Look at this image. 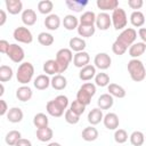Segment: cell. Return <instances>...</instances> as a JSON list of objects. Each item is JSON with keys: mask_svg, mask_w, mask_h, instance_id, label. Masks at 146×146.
Masks as SVG:
<instances>
[{"mask_svg": "<svg viewBox=\"0 0 146 146\" xmlns=\"http://www.w3.org/2000/svg\"><path fill=\"white\" fill-rule=\"evenodd\" d=\"M68 98L64 95H58L55 99L49 100L46 105L47 113L54 117H60L64 114V111L67 110Z\"/></svg>", "mask_w": 146, "mask_h": 146, "instance_id": "obj_1", "label": "cell"}, {"mask_svg": "<svg viewBox=\"0 0 146 146\" xmlns=\"http://www.w3.org/2000/svg\"><path fill=\"white\" fill-rule=\"evenodd\" d=\"M128 72L132 81L135 82H141L146 78V68L143 64V62L138 58H132L128 62Z\"/></svg>", "mask_w": 146, "mask_h": 146, "instance_id": "obj_2", "label": "cell"}, {"mask_svg": "<svg viewBox=\"0 0 146 146\" xmlns=\"http://www.w3.org/2000/svg\"><path fill=\"white\" fill-rule=\"evenodd\" d=\"M34 75V66L30 62H23L19 64L17 72H16V79L22 86H27L29 82L32 81Z\"/></svg>", "mask_w": 146, "mask_h": 146, "instance_id": "obj_3", "label": "cell"}, {"mask_svg": "<svg viewBox=\"0 0 146 146\" xmlns=\"http://www.w3.org/2000/svg\"><path fill=\"white\" fill-rule=\"evenodd\" d=\"M95 94H96V84L91 82H86L79 88L76 92V99L87 106L91 103V98L95 96Z\"/></svg>", "mask_w": 146, "mask_h": 146, "instance_id": "obj_4", "label": "cell"}, {"mask_svg": "<svg viewBox=\"0 0 146 146\" xmlns=\"http://www.w3.org/2000/svg\"><path fill=\"white\" fill-rule=\"evenodd\" d=\"M73 51L70 49V48H62L59 49L57 52H56V58L55 60L57 62L58 64V67H59V74L60 73H64L67 68H68V65L71 64V62L73 60Z\"/></svg>", "mask_w": 146, "mask_h": 146, "instance_id": "obj_5", "label": "cell"}, {"mask_svg": "<svg viewBox=\"0 0 146 146\" xmlns=\"http://www.w3.org/2000/svg\"><path fill=\"white\" fill-rule=\"evenodd\" d=\"M111 18H112V25L116 31H123L124 29H127L128 16H127L125 10L122 9L121 7L112 11Z\"/></svg>", "mask_w": 146, "mask_h": 146, "instance_id": "obj_6", "label": "cell"}, {"mask_svg": "<svg viewBox=\"0 0 146 146\" xmlns=\"http://www.w3.org/2000/svg\"><path fill=\"white\" fill-rule=\"evenodd\" d=\"M136 39H137L136 30L132 27H127L123 31H121V33L119 34V36L116 38L115 41H117L119 43H121L122 46H124L128 49V48H130V46H132L136 42Z\"/></svg>", "mask_w": 146, "mask_h": 146, "instance_id": "obj_7", "label": "cell"}, {"mask_svg": "<svg viewBox=\"0 0 146 146\" xmlns=\"http://www.w3.org/2000/svg\"><path fill=\"white\" fill-rule=\"evenodd\" d=\"M13 36L16 41L25 44H30L33 41V35L32 32L26 27V26H18L14 30Z\"/></svg>", "mask_w": 146, "mask_h": 146, "instance_id": "obj_8", "label": "cell"}, {"mask_svg": "<svg viewBox=\"0 0 146 146\" xmlns=\"http://www.w3.org/2000/svg\"><path fill=\"white\" fill-rule=\"evenodd\" d=\"M6 55L9 57V59L11 62H14V63H21V64L23 63V59L25 57L24 49L21 46H18L17 43H10L9 49H8V51H7Z\"/></svg>", "mask_w": 146, "mask_h": 146, "instance_id": "obj_9", "label": "cell"}, {"mask_svg": "<svg viewBox=\"0 0 146 146\" xmlns=\"http://www.w3.org/2000/svg\"><path fill=\"white\" fill-rule=\"evenodd\" d=\"M94 64H95V67L96 68H99V70L104 71V70L110 68V66L112 64V58L106 52H99V54H97L95 56Z\"/></svg>", "mask_w": 146, "mask_h": 146, "instance_id": "obj_10", "label": "cell"}, {"mask_svg": "<svg viewBox=\"0 0 146 146\" xmlns=\"http://www.w3.org/2000/svg\"><path fill=\"white\" fill-rule=\"evenodd\" d=\"M96 27L100 31H106L111 27L112 25V18H111V15L107 14V13H99L96 17Z\"/></svg>", "mask_w": 146, "mask_h": 146, "instance_id": "obj_11", "label": "cell"}, {"mask_svg": "<svg viewBox=\"0 0 146 146\" xmlns=\"http://www.w3.org/2000/svg\"><path fill=\"white\" fill-rule=\"evenodd\" d=\"M103 123H104L106 129H108V130H116L119 128L120 120H119V116L115 113H111L110 112V113L104 115Z\"/></svg>", "mask_w": 146, "mask_h": 146, "instance_id": "obj_12", "label": "cell"}, {"mask_svg": "<svg viewBox=\"0 0 146 146\" xmlns=\"http://www.w3.org/2000/svg\"><path fill=\"white\" fill-rule=\"evenodd\" d=\"M90 62V56L87 51H80V52H75L74 57H73V64L75 67L82 68L87 65H89Z\"/></svg>", "mask_w": 146, "mask_h": 146, "instance_id": "obj_13", "label": "cell"}, {"mask_svg": "<svg viewBox=\"0 0 146 146\" xmlns=\"http://www.w3.org/2000/svg\"><path fill=\"white\" fill-rule=\"evenodd\" d=\"M96 74H97V73H96V67H95V65L89 64V65H87V66L80 68L79 78H80V80H82V81H90L91 79H95Z\"/></svg>", "mask_w": 146, "mask_h": 146, "instance_id": "obj_14", "label": "cell"}, {"mask_svg": "<svg viewBox=\"0 0 146 146\" xmlns=\"http://www.w3.org/2000/svg\"><path fill=\"white\" fill-rule=\"evenodd\" d=\"M96 6L103 13H106L108 10L113 11L116 8H119V1L117 0H97L96 1Z\"/></svg>", "mask_w": 146, "mask_h": 146, "instance_id": "obj_15", "label": "cell"}, {"mask_svg": "<svg viewBox=\"0 0 146 146\" xmlns=\"http://www.w3.org/2000/svg\"><path fill=\"white\" fill-rule=\"evenodd\" d=\"M6 9L10 15L23 13V2L21 0H6Z\"/></svg>", "mask_w": 146, "mask_h": 146, "instance_id": "obj_16", "label": "cell"}, {"mask_svg": "<svg viewBox=\"0 0 146 146\" xmlns=\"http://www.w3.org/2000/svg\"><path fill=\"white\" fill-rule=\"evenodd\" d=\"M44 26L49 30V31H56V30H58V27L60 26V23H62V21H60V18H59V16L58 15H56V14H50V15H48L46 18H44Z\"/></svg>", "mask_w": 146, "mask_h": 146, "instance_id": "obj_17", "label": "cell"}, {"mask_svg": "<svg viewBox=\"0 0 146 146\" xmlns=\"http://www.w3.org/2000/svg\"><path fill=\"white\" fill-rule=\"evenodd\" d=\"M68 46H70V49H71L72 51L80 52V51H84V49H86V47H87V43H86V41H84L83 38L73 36V38L70 39Z\"/></svg>", "mask_w": 146, "mask_h": 146, "instance_id": "obj_18", "label": "cell"}, {"mask_svg": "<svg viewBox=\"0 0 146 146\" xmlns=\"http://www.w3.org/2000/svg\"><path fill=\"white\" fill-rule=\"evenodd\" d=\"M114 97H112L108 92L107 94H103L98 97L97 99V105H98V108H100L102 111L103 110H110L113 104H114Z\"/></svg>", "mask_w": 146, "mask_h": 146, "instance_id": "obj_19", "label": "cell"}, {"mask_svg": "<svg viewBox=\"0 0 146 146\" xmlns=\"http://www.w3.org/2000/svg\"><path fill=\"white\" fill-rule=\"evenodd\" d=\"M88 122L91 124V125H96L98 123H100L104 119V114H103V111L98 107H95L92 110H90V112L88 113Z\"/></svg>", "mask_w": 146, "mask_h": 146, "instance_id": "obj_20", "label": "cell"}, {"mask_svg": "<svg viewBox=\"0 0 146 146\" xmlns=\"http://www.w3.org/2000/svg\"><path fill=\"white\" fill-rule=\"evenodd\" d=\"M36 13L33 9H24L22 13V22L26 26H32L36 23Z\"/></svg>", "mask_w": 146, "mask_h": 146, "instance_id": "obj_21", "label": "cell"}, {"mask_svg": "<svg viewBox=\"0 0 146 146\" xmlns=\"http://www.w3.org/2000/svg\"><path fill=\"white\" fill-rule=\"evenodd\" d=\"M33 96V91L29 86H21L16 90V97L21 102H29Z\"/></svg>", "mask_w": 146, "mask_h": 146, "instance_id": "obj_22", "label": "cell"}, {"mask_svg": "<svg viewBox=\"0 0 146 146\" xmlns=\"http://www.w3.org/2000/svg\"><path fill=\"white\" fill-rule=\"evenodd\" d=\"M24 114L19 107H11L7 113V120L11 123H18L23 120Z\"/></svg>", "mask_w": 146, "mask_h": 146, "instance_id": "obj_23", "label": "cell"}, {"mask_svg": "<svg viewBox=\"0 0 146 146\" xmlns=\"http://www.w3.org/2000/svg\"><path fill=\"white\" fill-rule=\"evenodd\" d=\"M128 51H129L130 57L138 58V57H140L146 51V44L144 42H135L132 46H130Z\"/></svg>", "mask_w": 146, "mask_h": 146, "instance_id": "obj_24", "label": "cell"}, {"mask_svg": "<svg viewBox=\"0 0 146 146\" xmlns=\"http://www.w3.org/2000/svg\"><path fill=\"white\" fill-rule=\"evenodd\" d=\"M50 82H51V79H49L47 74H40L34 79L33 84L38 90H46L50 86Z\"/></svg>", "mask_w": 146, "mask_h": 146, "instance_id": "obj_25", "label": "cell"}, {"mask_svg": "<svg viewBox=\"0 0 146 146\" xmlns=\"http://www.w3.org/2000/svg\"><path fill=\"white\" fill-rule=\"evenodd\" d=\"M99 133H98V130L94 127V125H89V127H86L83 130H82V133H81V137L83 140L86 141H94L98 138Z\"/></svg>", "mask_w": 146, "mask_h": 146, "instance_id": "obj_26", "label": "cell"}, {"mask_svg": "<svg viewBox=\"0 0 146 146\" xmlns=\"http://www.w3.org/2000/svg\"><path fill=\"white\" fill-rule=\"evenodd\" d=\"M146 17L140 10H133L130 15V23L135 27H141L145 24Z\"/></svg>", "mask_w": 146, "mask_h": 146, "instance_id": "obj_27", "label": "cell"}, {"mask_svg": "<svg viewBox=\"0 0 146 146\" xmlns=\"http://www.w3.org/2000/svg\"><path fill=\"white\" fill-rule=\"evenodd\" d=\"M50 86L55 89V90H64L67 86V80L64 75L62 74H56L51 78V82Z\"/></svg>", "mask_w": 146, "mask_h": 146, "instance_id": "obj_28", "label": "cell"}, {"mask_svg": "<svg viewBox=\"0 0 146 146\" xmlns=\"http://www.w3.org/2000/svg\"><path fill=\"white\" fill-rule=\"evenodd\" d=\"M88 3L89 2L87 0H84V1H80V0H65V5L67 6V8L70 10L74 11V13L82 11Z\"/></svg>", "mask_w": 146, "mask_h": 146, "instance_id": "obj_29", "label": "cell"}, {"mask_svg": "<svg viewBox=\"0 0 146 146\" xmlns=\"http://www.w3.org/2000/svg\"><path fill=\"white\" fill-rule=\"evenodd\" d=\"M62 23H63L64 27H65L67 31H73V30L78 29V26H79V18H78L76 16H74V15L68 14V15H66V16L63 18Z\"/></svg>", "mask_w": 146, "mask_h": 146, "instance_id": "obj_30", "label": "cell"}, {"mask_svg": "<svg viewBox=\"0 0 146 146\" xmlns=\"http://www.w3.org/2000/svg\"><path fill=\"white\" fill-rule=\"evenodd\" d=\"M43 72L47 75H56L59 74V67L55 59H48L43 63Z\"/></svg>", "mask_w": 146, "mask_h": 146, "instance_id": "obj_31", "label": "cell"}, {"mask_svg": "<svg viewBox=\"0 0 146 146\" xmlns=\"http://www.w3.org/2000/svg\"><path fill=\"white\" fill-rule=\"evenodd\" d=\"M96 17H97V15L94 11L87 10L80 16L79 24L80 25H95L96 24Z\"/></svg>", "mask_w": 146, "mask_h": 146, "instance_id": "obj_32", "label": "cell"}, {"mask_svg": "<svg viewBox=\"0 0 146 146\" xmlns=\"http://www.w3.org/2000/svg\"><path fill=\"white\" fill-rule=\"evenodd\" d=\"M107 91L112 97H116V98H124L125 97V89L116 83H110L107 86Z\"/></svg>", "mask_w": 146, "mask_h": 146, "instance_id": "obj_33", "label": "cell"}, {"mask_svg": "<svg viewBox=\"0 0 146 146\" xmlns=\"http://www.w3.org/2000/svg\"><path fill=\"white\" fill-rule=\"evenodd\" d=\"M54 136V131L51 128L46 127V128H41V129H36V138L38 140L46 143V141H50L51 138Z\"/></svg>", "mask_w": 146, "mask_h": 146, "instance_id": "obj_34", "label": "cell"}, {"mask_svg": "<svg viewBox=\"0 0 146 146\" xmlns=\"http://www.w3.org/2000/svg\"><path fill=\"white\" fill-rule=\"evenodd\" d=\"M78 34L82 38H90L96 32V25H80L78 26Z\"/></svg>", "mask_w": 146, "mask_h": 146, "instance_id": "obj_35", "label": "cell"}, {"mask_svg": "<svg viewBox=\"0 0 146 146\" xmlns=\"http://www.w3.org/2000/svg\"><path fill=\"white\" fill-rule=\"evenodd\" d=\"M33 124H34V127L36 129L46 128L49 124V119L44 113H38L33 117Z\"/></svg>", "mask_w": 146, "mask_h": 146, "instance_id": "obj_36", "label": "cell"}, {"mask_svg": "<svg viewBox=\"0 0 146 146\" xmlns=\"http://www.w3.org/2000/svg\"><path fill=\"white\" fill-rule=\"evenodd\" d=\"M54 9V3L50 0H41L38 2V10L40 14L43 15H50Z\"/></svg>", "mask_w": 146, "mask_h": 146, "instance_id": "obj_37", "label": "cell"}, {"mask_svg": "<svg viewBox=\"0 0 146 146\" xmlns=\"http://www.w3.org/2000/svg\"><path fill=\"white\" fill-rule=\"evenodd\" d=\"M13 75H14V72H13V68L10 66H8V65H1L0 66V82L1 83L10 81Z\"/></svg>", "mask_w": 146, "mask_h": 146, "instance_id": "obj_38", "label": "cell"}, {"mask_svg": "<svg viewBox=\"0 0 146 146\" xmlns=\"http://www.w3.org/2000/svg\"><path fill=\"white\" fill-rule=\"evenodd\" d=\"M21 138H22V135H21V132H19L18 130H10V131L6 135L5 141H6V144L9 145V146H15L16 143H17Z\"/></svg>", "mask_w": 146, "mask_h": 146, "instance_id": "obj_39", "label": "cell"}, {"mask_svg": "<svg viewBox=\"0 0 146 146\" xmlns=\"http://www.w3.org/2000/svg\"><path fill=\"white\" fill-rule=\"evenodd\" d=\"M129 139H130L131 145H133V146H141L145 143V135L141 131L136 130V131H133L129 136Z\"/></svg>", "mask_w": 146, "mask_h": 146, "instance_id": "obj_40", "label": "cell"}, {"mask_svg": "<svg viewBox=\"0 0 146 146\" xmlns=\"http://www.w3.org/2000/svg\"><path fill=\"white\" fill-rule=\"evenodd\" d=\"M55 39L52 36V34L48 33V32H41L38 34V42L44 47H49L54 43Z\"/></svg>", "mask_w": 146, "mask_h": 146, "instance_id": "obj_41", "label": "cell"}, {"mask_svg": "<svg viewBox=\"0 0 146 146\" xmlns=\"http://www.w3.org/2000/svg\"><path fill=\"white\" fill-rule=\"evenodd\" d=\"M95 84L98 87H107L110 84V76L107 73L100 72L97 73L95 76Z\"/></svg>", "mask_w": 146, "mask_h": 146, "instance_id": "obj_42", "label": "cell"}, {"mask_svg": "<svg viewBox=\"0 0 146 146\" xmlns=\"http://www.w3.org/2000/svg\"><path fill=\"white\" fill-rule=\"evenodd\" d=\"M70 110H71L73 113H75L76 115L81 116V115L84 113L86 105H83V104L80 103L78 99H75V100H73V102L71 103V105H70Z\"/></svg>", "mask_w": 146, "mask_h": 146, "instance_id": "obj_43", "label": "cell"}, {"mask_svg": "<svg viewBox=\"0 0 146 146\" xmlns=\"http://www.w3.org/2000/svg\"><path fill=\"white\" fill-rule=\"evenodd\" d=\"M128 132L124 129H116L114 132V140L117 144H124L128 140Z\"/></svg>", "mask_w": 146, "mask_h": 146, "instance_id": "obj_44", "label": "cell"}, {"mask_svg": "<svg viewBox=\"0 0 146 146\" xmlns=\"http://www.w3.org/2000/svg\"><path fill=\"white\" fill-rule=\"evenodd\" d=\"M64 119H65V121H66L67 123H70V124H76V123L80 121V116L76 115L75 113H73L70 108L65 111V113H64Z\"/></svg>", "mask_w": 146, "mask_h": 146, "instance_id": "obj_45", "label": "cell"}, {"mask_svg": "<svg viewBox=\"0 0 146 146\" xmlns=\"http://www.w3.org/2000/svg\"><path fill=\"white\" fill-rule=\"evenodd\" d=\"M127 50H128V49H127L124 46H122L121 43H119L117 41H114L113 44H112V51H113L115 55H117V56L123 55Z\"/></svg>", "mask_w": 146, "mask_h": 146, "instance_id": "obj_46", "label": "cell"}, {"mask_svg": "<svg viewBox=\"0 0 146 146\" xmlns=\"http://www.w3.org/2000/svg\"><path fill=\"white\" fill-rule=\"evenodd\" d=\"M144 5V1L143 0H128V6L131 8V9H140Z\"/></svg>", "mask_w": 146, "mask_h": 146, "instance_id": "obj_47", "label": "cell"}, {"mask_svg": "<svg viewBox=\"0 0 146 146\" xmlns=\"http://www.w3.org/2000/svg\"><path fill=\"white\" fill-rule=\"evenodd\" d=\"M9 108H8V105L6 103L5 99H0V115L3 116V115H7Z\"/></svg>", "mask_w": 146, "mask_h": 146, "instance_id": "obj_48", "label": "cell"}, {"mask_svg": "<svg viewBox=\"0 0 146 146\" xmlns=\"http://www.w3.org/2000/svg\"><path fill=\"white\" fill-rule=\"evenodd\" d=\"M10 43L7 40H0V52L2 54H7L8 49H9Z\"/></svg>", "mask_w": 146, "mask_h": 146, "instance_id": "obj_49", "label": "cell"}, {"mask_svg": "<svg viewBox=\"0 0 146 146\" xmlns=\"http://www.w3.org/2000/svg\"><path fill=\"white\" fill-rule=\"evenodd\" d=\"M15 146H32V143H31L29 139H26V138H21V139L16 143Z\"/></svg>", "mask_w": 146, "mask_h": 146, "instance_id": "obj_50", "label": "cell"}, {"mask_svg": "<svg viewBox=\"0 0 146 146\" xmlns=\"http://www.w3.org/2000/svg\"><path fill=\"white\" fill-rule=\"evenodd\" d=\"M138 35L141 39V42H144L146 44V27H140L138 31Z\"/></svg>", "mask_w": 146, "mask_h": 146, "instance_id": "obj_51", "label": "cell"}, {"mask_svg": "<svg viewBox=\"0 0 146 146\" xmlns=\"http://www.w3.org/2000/svg\"><path fill=\"white\" fill-rule=\"evenodd\" d=\"M0 17H1L0 18V26H3L6 21H7V14H6V11L3 9L0 10Z\"/></svg>", "mask_w": 146, "mask_h": 146, "instance_id": "obj_52", "label": "cell"}, {"mask_svg": "<svg viewBox=\"0 0 146 146\" xmlns=\"http://www.w3.org/2000/svg\"><path fill=\"white\" fill-rule=\"evenodd\" d=\"M47 146H62L59 143H56V141H52V143H49Z\"/></svg>", "mask_w": 146, "mask_h": 146, "instance_id": "obj_53", "label": "cell"}, {"mask_svg": "<svg viewBox=\"0 0 146 146\" xmlns=\"http://www.w3.org/2000/svg\"><path fill=\"white\" fill-rule=\"evenodd\" d=\"M0 87H1V91H0V96H2V95H3V92H5V87H3V83H1V84H0Z\"/></svg>", "mask_w": 146, "mask_h": 146, "instance_id": "obj_54", "label": "cell"}, {"mask_svg": "<svg viewBox=\"0 0 146 146\" xmlns=\"http://www.w3.org/2000/svg\"><path fill=\"white\" fill-rule=\"evenodd\" d=\"M145 140H146V136H145Z\"/></svg>", "mask_w": 146, "mask_h": 146, "instance_id": "obj_55", "label": "cell"}, {"mask_svg": "<svg viewBox=\"0 0 146 146\" xmlns=\"http://www.w3.org/2000/svg\"><path fill=\"white\" fill-rule=\"evenodd\" d=\"M145 17H146V16H145Z\"/></svg>", "mask_w": 146, "mask_h": 146, "instance_id": "obj_56", "label": "cell"}]
</instances>
